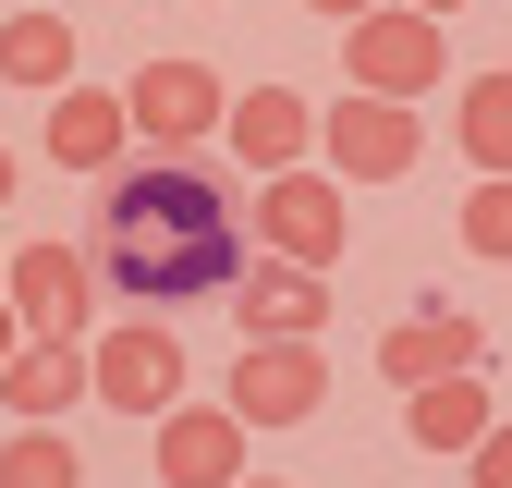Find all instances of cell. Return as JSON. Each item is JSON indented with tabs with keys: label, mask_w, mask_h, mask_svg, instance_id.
Here are the masks:
<instances>
[{
	"label": "cell",
	"mask_w": 512,
	"mask_h": 488,
	"mask_svg": "<svg viewBox=\"0 0 512 488\" xmlns=\"http://www.w3.org/2000/svg\"><path fill=\"white\" fill-rule=\"evenodd\" d=\"M13 183H25V159H13V147H0V208H13Z\"/></svg>",
	"instance_id": "603a6c76"
},
{
	"label": "cell",
	"mask_w": 512,
	"mask_h": 488,
	"mask_svg": "<svg viewBox=\"0 0 512 488\" xmlns=\"http://www.w3.org/2000/svg\"><path fill=\"white\" fill-rule=\"evenodd\" d=\"M13 342H25V318H13V305H0V366H13Z\"/></svg>",
	"instance_id": "cb8c5ba5"
},
{
	"label": "cell",
	"mask_w": 512,
	"mask_h": 488,
	"mask_svg": "<svg viewBox=\"0 0 512 488\" xmlns=\"http://www.w3.org/2000/svg\"><path fill=\"white\" fill-rule=\"evenodd\" d=\"M220 147L269 183V171H305V147H317V110L293 98V86H244L232 110H220Z\"/></svg>",
	"instance_id": "8fae6325"
},
{
	"label": "cell",
	"mask_w": 512,
	"mask_h": 488,
	"mask_svg": "<svg viewBox=\"0 0 512 488\" xmlns=\"http://www.w3.org/2000/svg\"><path fill=\"white\" fill-rule=\"evenodd\" d=\"M86 403V342H13V366H0V415L13 427H61Z\"/></svg>",
	"instance_id": "5bb4252c"
},
{
	"label": "cell",
	"mask_w": 512,
	"mask_h": 488,
	"mask_svg": "<svg viewBox=\"0 0 512 488\" xmlns=\"http://www.w3.org/2000/svg\"><path fill=\"white\" fill-rule=\"evenodd\" d=\"M122 147H135V122H122V86H61V98H49V159H61V171L110 183V171H122Z\"/></svg>",
	"instance_id": "4fadbf2b"
},
{
	"label": "cell",
	"mask_w": 512,
	"mask_h": 488,
	"mask_svg": "<svg viewBox=\"0 0 512 488\" xmlns=\"http://www.w3.org/2000/svg\"><path fill=\"white\" fill-rule=\"evenodd\" d=\"M244 257H256L244 244V196H232V171L208 147L196 159H122L98 183V293L122 318L208 305Z\"/></svg>",
	"instance_id": "6da1fadb"
},
{
	"label": "cell",
	"mask_w": 512,
	"mask_h": 488,
	"mask_svg": "<svg viewBox=\"0 0 512 488\" xmlns=\"http://www.w3.org/2000/svg\"><path fill=\"white\" fill-rule=\"evenodd\" d=\"M305 13H330V25H354V13H378V0H305Z\"/></svg>",
	"instance_id": "44dd1931"
},
{
	"label": "cell",
	"mask_w": 512,
	"mask_h": 488,
	"mask_svg": "<svg viewBox=\"0 0 512 488\" xmlns=\"http://www.w3.org/2000/svg\"><path fill=\"white\" fill-rule=\"evenodd\" d=\"M464 257H512V171L464 196Z\"/></svg>",
	"instance_id": "d6986e66"
},
{
	"label": "cell",
	"mask_w": 512,
	"mask_h": 488,
	"mask_svg": "<svg viewBox=\"0 0 512 488\" xmlns=\"http://www.w3.org/2000/svg\"><path fill=\"white\" fill-rule=\"evenodd\" d=\"M244 244H256V257H293V269H317V281H330V257H342V183L330 171H269V183H256V220H244Z\"/></svg>",
	"instance_id": "8992f818"
},
{
	"label": "cell",
	"mask_w": 512,
	"mask_h": 488,
	"mask_svg": "<svg viewBox=\"0 0 512 488\" xmlns=\"http://www.w3.org/2000/svg\"><path fill=\"white\" fill-rule=\"evenodd\" d=\"M342 74H354V98H427L439 74H452V25H427V13H403V0H378V13H354L342 25Z\"/></svg>",
	"instance_id": "3957f363"
},
{
	"label": "cell",
	"mask_w": 512,
	"mask_h": 488,
	"mask_svg": "<svg viewBox=\"0 0 512 488\" xmlns=\"http://www.w3.org/2000/svg\"><path fill=\"white\" fill-rule=\"evenodd\" d=\"M0 305L25 318V342H86V318H98V257H86V244H13Z\"/></svg>",
	"instance_id": "52a82bcc"
},
{
	"label": "cell",
	"mask_w": 512,
	"mask_h": 488,
	"mask_svg": "<svg viewBox=\"0 0 512 488\" xmlns=\"http://www.w3.org/2000/svg\"><path fill=\"white\" fill-rule=\"evenodd\" d=\"M220 305H232L244 342H317V330H330V281L293 269V257H244V269L220 281Z\"/></svg>",
	"instance_id": "9c48e42d"
},
{
	"label": "cell",
	"mask_w": 512,
	"mask_h": 488,
	"mask_svg": "<svg viewBox=\"0 0 512 488\" xmlns=\"http://www.w3.org/2000/svg\"><path fill=\"white\" fill-rule=\"evenodd\" d=\"M464 488H512V427H488V440L464 452Z\"/></svg>",
	"instance_id": "ffe728a7"
},
{
	"label": "cell",
	"mask_w": 512,
	"mask_h": 488,
	"mask_svg": "<svg viewBox=\"0 0 512 488\" xmlns=\"http://www.w3.org/2000/svg\"><path fill=\"white\" fill-rule=\"evenodd\" d=\"M427 159V135H415V110L403 98H330V110H317V171H330L342 183V196H354V183H403Z\"/></svg>",
	"instance_id": "5b68a950"
},
{
	"label": "cell",
	"mask_w": 512,
	"mask_h": 488,
	"mask_svg": "<svg viewBox=\"0 0 512 488\" xmlns=\"http://www.w3.org/2000/svg\"><path fill=\"white\" fill-rule=\"evenodd\" d=\"M147 452H159V488H232L244 476V427L220 403H171Z\"/></svg>",
	"instance_id": "7c38bea8"
},
{
	"label": "cell",
	"mask_w": 512,
	"mask_h": 488,
	"mask_svg": "<svg viewBox=\"0 0 512 488\" xmlns=\"http://www.w3.org/2000/svg\"><path fill=\"white\" fill-rule=\"evenodd\" d=\"M452 147L476 159V183L512 171V74H476V86L452 98Z\"/></svg>",
	"instance_id": "e0dca14e"
},
{
	"label": "cell",
	"mask_w": 512,
	"mask_h": 488,
	"mask_svg": "<svg viewBox=\"0 0 512 488\" xmlns=\"http://www.w3.org/2000/svg\"><path fill=\"white\" fill-rule=\"evenodd\" d=\"M0 488H86V452L61 427H13L0 440Z\"/></svg>",
	"instance_id": "ac0fdd59"
},
{
	"label": "cell",
	"mask_w": 512,
	"mask_h": 488,
	"mask_svg": "<svg viewBox=\"0 0 512 488\" xmlns=\"http://www.w3.org/2000/svg\"><path fill=\"white\" fill-rule=\"evenodd\" d=\"M0 269H13V244H0Z\"/></svg>",
	"instance_id": "484cf974"
},
{
	"label": "cell",
	"mask_w": 512,
	"mask_h": 488,
	"mask_svg": "<svg viewBox=\"0 0 512 488\" xmlns=\"http://www.w3.org/2000/svg\"><path fill=\"white\" fill-rule=\"evenodd\" d=\"M220 110H232V86L208 74L196 49L135 61V86H122V122H135V147H147V159H196V147H220Z\"/></svg>",
	"instance_id": "7a4b0ae2"
},
{
	"label": "cell",
	"mask_w": 512,
	"mask_h": 488,
	"mask_svg": "<svg viewBox=\"0 0 512 488\" xmlns=\"http://www.w3.org/2000/svg\"><path fill=\"white\" fill-rule=\"evenodd\" d=\"M86 403L159 427V415L183 403V342H171V318H110V330L86 342Z\"/></svg>",
	"instance_id": "277c9868"
},
{
	"label": "cell",
	"mask_w": 512,
	"mask_h": 488,
	"mask_svg": "<svg viewBox=\"0 0 512 488\" xmlns=\"http://www.w3.org/2000/svg\"><path fill=\"white\" fill-rule=\"evenodd\" d=\"M488 366V330L464 318V305H415V318L378 342V379L391 391H427V379H476Z\"/></svg>",
	"instance_id": "30bf717a"
},
{
	"label": "cell",
	"mask_w": 512,
	"mask_h": 488,
	"mask_svg": "<svg viewBox=\"0 0 512 488\" xmlns=\"http://www.w3.org/2000/svg\"><path fill=\"white\" fill-rule=\"evenodd\" d=\"M0 74H13V86H37V98H61V86H74V25H61V0H25V13L0 25Z\"/></svg>",
	"instance_id": "2e32d148"
},
{
	"label": "cell",
	"mask_w": 512,
	"mask_h": 488,
	"mask_svg": "<svg viewBox=\"0 0 512 488\" xmlns=\"http://www.w3.org/2000/svg\"><path fill=\"white\" fill-rule=\"evenodd\" d=\"M403 13H427V25H452V13H464V0H403Z\"/></svg>",
	"instance_id": "7402d4cb"
},
{
	"label": "cell",
	"mask_w": 512,
	"mask_h": 488,
	"mask_svg": "<svg viewBox=\"0 0 512 488\" xmlns=\"http://www.w3.org/2000/svg\"><path fill=\"white\" fill-rule=\"evenodd\" d=\"M317 403H330V354H317V342H244L232 379H220L232 427H305Z\"/></svg>",
	"instance_id": "ba28073f"
},
{
	"label": "cell",
	"mask_w": 512,
	"mask_h": 488,
	"mask_svg": "<svg viewBox=\"0 0 512 488\" xmlns=\"http://www.w3.org/2000/svg\"><path fill=\"white\" fill-rule=\"evenodd\" d=\"M232 488H281V476H232Z\"/></svg>",
	"instance_id": "d4e9b609"
},
{
	"label": "cell",
	"mask_w": 512,
	"mask_h": 488,
	"mask_svg": "<svg viewBox=\"0 0 512 488\" xmlns=\"http://www.w3.org/2000/svg\"><path fill=\"white\" fill-rule=\"evenodd\" d=\"M488 427H500L488 366H476V379H427V391H403V440H415V452H476Z\"/></svg>",
	"instance_id": "9a60e30c"
}]
</instances>
